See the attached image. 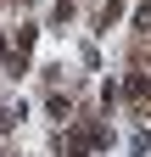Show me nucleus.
<instances>
[{
    "instance_id": "1",
    "label": "nucleus",
    "mask_w": 151,
    "mask_h": 157,
    "mask_svg": "<svg viewBox=\"0 0 151 157\" xmlns=\"http://www.w3.org/2000/svg\"><path fill=\"white\" fill-rule=\"evenodd\" d=\"M129 95H134V101H145V95H151V78H145V73H134V78H129Z\"/></svg>"
},
{
    "instance_id": "2",
    "label": "nucleus",
    "mask_w": 151,
    "mask_h": 157,
    "mask_svg": "<svg viewBox=\"0 0 151 157\" xmlns=\"http://www.w3.org/2000/svg\"><path fill=\"white\" fill-rule=\"evenodd\" d=\"M6 124H11V112H6V107H0V129H6Z\"/></svg>"
}]
</instances>
